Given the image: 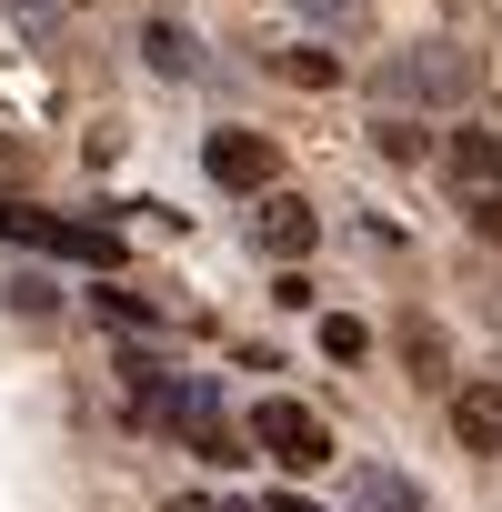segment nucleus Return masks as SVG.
<instances>
[{"label":"nucleus","mask_w":502,"mask_h":512,"mask_svg":"<svg viewBox=\"0 0 502 512\" xmlns=\"http://www.w3.org/2000/svg\"><path fill=\"white\" fill-rule=\"evenodd\" d=\"M141 412H151L161 432H181V442H191L201 462H221V472H231V462H251V442H241V422L221 412V392H211V382H151V392H141Z\"/></svg>","instance_id":"f257e3e1"},{"label":"nucleus","mask_w":502,"mask_h":512,"mask_svg":"<svg viewBox=\"0 0 502 512\" xmlns=\"http://www.w3.org/2000/svg\"><path fill=\"white\" fill-rule=\"evenodd\" d=\"M241 442H262V452H272L282 472H322V462H332V432H322V412H312V402H292V392H272V402H251Z\"/></svg>","instance_id":"f03ea898"},{"label":"nucleus","mask_w":502,"mask_h":512,"mask_svg":"<svg viewBox=\"0 0 502 512\" xmlns=\"http://www.w3.org/2000/svg\"><path fill=\"white\" fill-rule=\"evenodd\" d=\"M0 241H31V251H61V262L121 272V231H101V221H51V211H31V201H0Z\"/></svg>","instance_id":"7ed1b4c3"},{"label":"nucleus","mask_w":502,"mask_h":512,"mask_svg":"<svg viewBox=\"0 0 502 512\" xmlns=\"http://www.w3.org/2000/svg\"><path fill=\"white\" fill-rule=\"evenodd\" d=\"M201 171H211L221 191H282V151H272L262 131H211V141H201Z\"/></svg>","instance_id":"20e7f679"},{"label":"nucleus","mask_w":502,"mask_h":512,"mask_svg":"<svg viewBox=\"0 0 502 512\" xmlns=\"http://www.w3.org/2000/svg\"><path fill=\"white\" fill-rule=\"evenodd\" d=\"M251 241L272 251V262H302V251L322 241V211L302 191H262V211H251Z\"/></svg>","instance_id":"39448f33"},{"label":"nucleus","mask_w":502,"mask_h":512,"mask_svg":"<svg viewBox=\"0 0 502 512\" xmlns=\"http://www.w3.org/2000/svg\"><path fill=\"white\" fill-rule=\"evenodd\" d=\"M452 442L462 452H502V382H462L452 392Z\"/></svg>","instance_id":"423d86ee"},{"label":"nucleus","mask_w":502,"mask_h":512,"mask_svg":"<svg viewBox=\"0 0 502 512\" xmlns=\"http://www.w3.org/2000/svg\"><path fill=\"white\" fill-rule=\"evenodd\" d=\"M392 342H402V362H412V382H422V392H442V382H452V342H442V322H402Z\"/></svg>","instance_id":"0eeeda50"},{"label":"nucleus","mask_w":502,"mask_h":512,"mask_svg":"<svg viewBox=\"0 0 502 512\" xmlns=\"http://www.w3.org/2000/svg\"><path fill=\"white\" fill-rule=\"evenodd\" d=\"M442 161H452V181H462V191H472V181H482V191H502V141H492V131H452V141H442Z\"/></svg>","instance_id":"6e6552de"},{"label":"nucleus","mask_w":502,"mask_h":512,"mask_svg":"<svg viewBox=\"0 0 502 512\" xmlns=\"http://www.w3.org/2000/svg\"><path fill=\"white\" fill-rule=\"evenodd\" d=\"M452 81H462L452 41H422V61H402V91H452Z\"/></svg>","instance_id":"1a4fd4ad"},{"label":"nucleus","mask_w":502,"mask_h":512,"mask_svg":"<svg viewBox=\"0 0 502 512\" xmlns=\"http://www.w3.org/2000/svg\"><path fill=\"white\" fill-rule=\"evenodd\" d=\"M282 81H302V91H332V81H342V61H332V51H282Z\"/></svg>","instance_id":"9d476101"},{"label":"nucleus","mask_w":502,"mask_h":512,"mask_svg":"<svg viewBox=\"0 0 502 512\" xmlns=\"http://www.w3.org/2000/svg\"><path fill=\"white\" fill-rule=\"evenodd\" d=\"M372 151H382V161H422V151H432V131H422V121H382V131H372Z\"/></svg>","instance_id":"9b49d317"},{"label":"nucleus","mask_w":502,"mask_h":512,"mask_svg":"<svg viewBox=\"0 0 502 512\" xmlns=\"http://www.w3.org/2000/svg\"><path fill=\"white\" fill-rule=\"evenodd\" d=\"M322 352H332V362H362V352H372V332H362L352 312H322Z\"/></svg>","instance_id":"f8f14e48"},{"label":"nucleus","mask_w":502,"mask_h":512,"mask_svg":"<svg viewBox=\"0 0 502 512\" xmlns=\"http://www.w3.org/2000/svg\"><path fill=\"white\" fill-rule=\"evenodd\" d=\"M141 51H151L161 71H191V31H171V21H151V31H141Z\"/></svg>","instance_id":"ddd939ff"},{"label":"nucleus","mask_w":502,"mask_h":512,"mask_svg":"<svg viewBox=\"0 0 502 512\" xmlns=\"http://www.w3.org/2000/svg\"><path fill=\"white\" fill-rule=\"evenodd\" d=\"M462 221H472V241L502 251V191H462Z\"/></svg>","instance_id":"4468645a"},{"label":"nucleus","mask_w":502,"mask_h":512,"mask_svg":"<svg viewBox=\"0 0 502 512\" xmlns=\"http://www.w3.org/2000/svg\"><path fill=\"white\" fill-rule=\"evenodd\" d=\"M272 512H312V502H272Z\"/></svg>","instance_id":"2eb2a0df"}]
</instances>
